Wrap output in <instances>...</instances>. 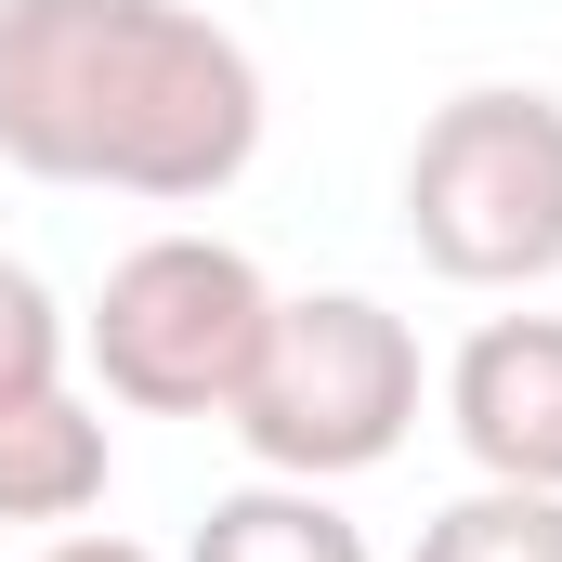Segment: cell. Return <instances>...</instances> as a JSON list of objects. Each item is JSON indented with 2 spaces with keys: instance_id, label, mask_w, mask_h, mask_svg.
<instances>
[{
  "instance_id": "obj_1",
  "label": "cell",
  "mask_w": 562,
  "mask_h": 562,
  "mask_svg": "<svg viewBox=\"0 0 562 562\" xmlns=\"http://www.w3.org/2000/svg\"><path fill=\"white\" fill-rule=\"evenodd\" d=\"M262 157V66L196 0H0V170L196 210Z\"/></svg>"
},
{
  "instance_id": "obj_2",
  "label": "cell",
  "mask_w": 562,
  "mask_h": 562,
  "mask_svg": "<svg viewBox=\"0 0 562 562\" xmlns=\"http://www.w3.org/2000/svg\"><path fill=\"white\" fill-rule=\"evenodd\" d=\"M419 431V327L367 288H301L262 327V367L236 393V445L276 484H353Z\"/></svg>"
},
{
  "instance_id": "obj_3",
  "label": "cell",
  "mask_w": 562,
  "mask_h": 562,
  "mask_svg": "<svg viewBox=\"0 0 562 562\" xmlns=\"http://www.w3.org/2000/svg\"><path fill=\"white\" fill-rule=\"evenodd\" d=\"M406 236L445 288H550L562 276V92H524V79L445 92L406 144Z\"/></svg>"
},
{
  "instance_id": "obj_4",
  "label": "cell",
  "mask_w": 562,
  "mask_h": 562,
  "mask_svg": "<svg viewBox=\"0 0 562 562\" xmlns=\"http://www.w3.org/2000/svg\"><path fill=\"white\" fill-rule=\"evenodd\" d=\"M262 327H276V276L249 249L144 236L105 276V301L79 314V353L132 419H236V393L262 367Z\"/></svg>"
},
{
  "instance_id": "obj_5",
  "label": "cell",
  "mask_w": 562,
  "mask_h": 562,
  "mask_svg": "<svg viewBox=\"0 0 562 562\" xmlns=\"http://www.w3.org/2000/svg\"><path fill=\"white\" fill-rule=\"evenodd\" d=\"M445 419H458L484 484L562 497V314H484L445 367Z\"/></svg>"
},
{
  "instance_id": "obj_6",
  "label": "cell",
  "mask_w": 562,
  "mask_h": 562,
  "mask_svg": "<svg viewBox=\"0 0 562 562\" xmlns=\"http://www.w3.org/2000/svg\"><path fill=\"white\" fill-rule=\"evenodd\" d=\"M105 471H119V445L66 380L0 406V524H79V510H105Z\"/></svg>"
},
{
  "instance_id": "obj_7",
  "label": "cell",
  "mask_w": 562,
  "mask_h": 562,
  "mask_svg": "<svg viewBox=\"0 0 562 562\" xmlns=\"http://www.w3.org/2000/svg\"><path fill=\"white\" fill-rule=\"evenodd\" d=\"M183 562H367L353 537V510L327 497V484H236V497H210V524H196V550Z\"/></svg>"
},
{
  "instance_id": "obj_8",
  "label": "cell",
  "mask_w": 562,
  "mask_h": 562,
  "mask_svg": "<svg viewBox=\"0 0 562 562\" xmlns=\"http://www.w3.org/2000/svg\"><path fill=\"white\" fill-rule=\"evenodd\" d=\"M406 562H562V497L550 484H471L419 524Z\"/></svg>"
},
{
  "instance_id": "obj_9",
  "label": "cell",
  "mask_w": 562,
  "mask_h": 562,
  "mask_svg": "<svg viewBox=\"0 0 562 562\" xmlns=\"http://www.w3.org/2000/svg\"><path fill=\"white\" fill-rule=\"evenodd\" d=\"M66 353H79V327H66V301L26 276V262H0V406H26V393H53L66 380Z\"/></svg>"
},
{
  "instance_id": "obj_10",
  "label": "cell",
  "mask_w": 562,
  "mask_h": 562,
  "mask_svg": "<svg viewBox=\"0 0 562 562\" xmlns=\"http://www.w3.org/2000/svg\"><path fill=\"white\" fill-rule=\"evenodd\" d=\"M40 562H157V550H144V537H53Z\"/></svg>"
}]
</instances>
